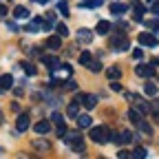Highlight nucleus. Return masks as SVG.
<instances>
[{
	"instance_id": "f257e3e1",
	"label": "nucleus",
	"mask_w": 159,
	"mask_h": 159,
	"mask_svg": "<svg viewBox=\"0 0 159 159\" xmlns=\"http://www.w3.org/2000/svg\"><path fill=\"white\" fill-rule=\"evenodd\" d=\"M71 75H73V69H71L69 64H62V62H60L57 66L51 69V84H53V86H60V84L69 82Z\"/></svg>"
},
{
	"instance_id": "f03ea898",
	"label": "nucleus",
	"mask_w": 159,
	"mask_h": 159,
	"mask_svg": "<svg viewBox=\"0 0 159 159\" xmlns=\"http://www.w3.org/2000/svg\"><path fill=\"white\" fill-rule=\"evenodd\" d=\"M91 139L95 144H106V142H111V133L104 126H93L91 128Z\"/></svg>"
},
{
	"instance_id": "7ed1b4c3",
	"label": "nucleus",
	"mask_w": 159,
	"mask_h": 159,
	"mask_svg": "<svg viewBox=\"0 0 159 159\" xmlns=\"http://www.w3.org/2000/svg\"><path fill=\"white\" fill-rule=\"evenodd\" d=\"M66 144L75 150V152H84V142H82V135L80 133H71L66 137Z\"/></svg>"
},
{
	"instance_id": "20e7f679",
	"label": "nucleus",
	"mask_w": 159,
	"mask_h": 159,
	"mask_svg": "<svg viewBox=\"0 0 159 159\" xmlns=\"http://www.w3.org/2000/svg\"><path fill=\"white\" fill-rule=\"evenodd\" d=\"M111 47L115 49V51H126L128 49V38L122 33V35H113L111 38Z\"/></svg>"
},
{
	"instance_id": "39448f33",
	"label": "nucleus",
	"mask_w": 159,
	"mask_h": 159,
	"mask_svg": "<svg viewBox=\"0 0 159 159\" xmlns=\"http://www.w3.org/2000/svg\"><path fill=\"white\" fill-rule=\"evenodd\" d=\"M137 40H139V44H144V47H157V44H159V40H157L152 33H146V31L139 33Z\"/></svg>"
},
{
	"instance_id": "423d86ee",
	"label": "nucleus",
	"mask_w": 159,
	"mask_h": 159,
	"mask_svg": "<svg viewBox=\"0 0 159 159\" xmlns=\"http://www.w3.org/2000/svg\"><path fill=\"white\" fill-rule=\"evenodd\" d=\"M135 73L139 75V77H152L155 75V64L150 62V64H139L137 69H135Z\"/></svg>"
},
{
	"instance_id": "0eeeda50",
	"label": "nucleus",
	"mask_w": 159,
	"mask_h": 159,
	"mask_svg": "<svg viewBox=\"0 0 159 159\" xmlns=\"http://www.w3.org/2000/svg\"><path fill=\"white\" fill-rule=\"evenodd\" d=\"M77 102L82 106H86V108H93L97 104V97L95 95H77Z\"/></svg>"
},
{
	"instance_id": "6e6552de",
	"label": "nucleus",
	"mask_w": 159,
	"mask_h": 159,
	"mask_svg": "<svg viewBox=\"0 0 159 159\" xmlns=\"http://www.w3.org/2000/svg\"><path fill=\"white\" fill-rule=\"evenodd\" d=\"M144 11H146V5L133 2V18L137 20V22H142V20H144Z\"/></svg>"
},
{
	"instance_id": "1a4fd4ad",
	"label": "nucleus",
	"mask_w": 159,
	"mask_h": 159,
	"mask_svg": "<svg viewBox=\"0 0 159 159\" xmlns=\"http://www.w3.org/2000/svg\"><path fill=\"white\" fill-rule=\"evenodd\" d=\"M16 128H18V133H25L29 128V115L27 113H22V115L16 119Z\"/></svg>"
},
{
	"instance_id": "9d476101",
	"label": "nucleus",
	"mask_w": 159,
	"mask_h": 159,
	"mask_svg": "<svg viewBox=\"0 0 159 159\" xmlns=\"http://www.w3.org/2000/svg\"><path fill=\"white\" fill-rule=\"evenodd\" d=\"M77 40H80L82 44H91V42H93V33H91L89 29H80V31H77Z\"/></svg>"
},
{
	"instance_id": "9b49d317",
	"label": "nucleus",
	"mask_w": 159,
	"mask_h": 159,
	"mask_svg": "<svg viewBox=\"0 0 159 159\" xmlns=\"http://www.w3.org/2000/svg\"><path fill=\"white\" fill-rule=\"evenodd\" d=\"M60 47H62V35H51V38L47 40V49H51V51H57Z\"/></svg>"
},
{
	"instance_id": "f8f14e48",
	"label": "nucleus",
	"mask_w": 159,
	"mask_h": 159,
	"mask_svg": "<svg viewBox=\"0 0 159 159\" xmlns=\"http://www.w3.org/2000/svg\"><path fill=\"white\" fill-rule=\"evenodd\" d=\"M25 29H27L29 33H38V31H42V18H33Z\"/></svg>"
},
{
	"instance_id": "ddd939ff",
	"label": "nucleus",
	"mask_w": 159,
	"mask_h": 159,
	"mask_svg": "<svg viewBox=\"0 0 159 159\" xmlns=\"http://www.w3.org/2000/svg\"><path fill=\"white\" fill-rule=\"evenodd\" d=\"M33 130H35L38 135H47V133L51 130V124L47 122V119H40V122H38V124L33 126Z\"/></svg>"
},
{
	"instance_id": "4468645a",
	"label": "nucleus",
	"mask_w": 159,
	"mask_h": 159,
	"mask_svg": "<svg viewBox=\"0 0 159 159\" xmlns=\"http://www.w3.org/2000/svg\"><path fill=\"white\" fill-rule=\"evenodd\" d=\"M111 29H113V25H111V22H106V20H99V22H97V27H95V31H97L99 35H106V33H111Z\"/></svg>"
},
{
	"instance_id": "2eb2a0df",
	"label": "nucleus",
	"mask_w": 159,
	"mask_h": 159,
	"mask_svg": "<svg viewBox=\"0 0 159 159\" xmlns=\"http://www.w3.org/2000/svg\"><path fill=\"white\" fill-rule=\"evenodd\" d=\"M11 86H13V77H11L9 73L0 75V89H2V91H9Z\"/></svg>"
},
{
	"instance_id": "dca6fc26",
	"label": "nucleus",
	"mask_w": 159,
	"mask_h": 159,
	"mask_svg": "<svg viewBox=\"0 0 159 159\" xmlns=\"http://www.w3.org/2000/svg\"><path fill=\"white\" fill-rule=\"evenodd\" d=\"M80 106H82L80 102H71V104L66 106V115H69V117H77V115H80Z\"/></svg>"
},
{
	"instance_id": "f3484780",
	"label": "nucleus",
	"mask_w": 159,
	"mask_h": 159,
	"mask_svg": "<svg viewBox=\"0 0 159 159\" xmlns=\"http://www.w3.org/2000/svg\"><path fill=\"white\" fill-rule=\"evenodd\" d=\"M77 124H80V128H91L93 117H89V115H77Z\"/></svg>"
},
{
	"instance_id": "a211bd4d",
	"label": "nucleus",
	"mask_w": 159,
	"mask_h": 159,
	"mask_svg": "<svg viewBox=\"0 0 159 159\" xmlns=\"http://www.w3.org/2000/svg\"><path fill=\"white\" fill-rule=\"evenodd\" d=\"M111 11H113V16H122V13L128 11V7L122 5V2H113V5H111Z\"/></svg>"
},
{
	"instance_id": "6ab92c4d",
	"label": "nucleus",
	"mask_w": 159,
	"mask_h": 159,
	"mask_svg": "<svg viewBox=\"0 0 159 159\" xmlns=\"http://www.w3.org/2000/svg\"><path fill=\"white\" fill-rule=\"evenodd\" d=\"M13 16H16L18 20H25V18H29V9H27V7H20V5H18V7L13 9Z\"/></svg>"
},
{
	"instance_id": "aec40b11",
	"label": "nucleus",
	"mask_w": 159,
	"mask_h": 159,
	"mask_svg": "<svg viewBox=\"0 0 159 159\" xmlns=\"http://www.w3.org/2000/svg\"><path fill=\"white\" fill-rule=\"evenodd\" d=\"M128 119H130V122L137 126L139 122H142V113H139L137 108H130V111H128Z\"/></svg>"
},
{
	"instance_id": "412c9836",
	"label": "nucleus",
	"mask_w": 159,
	"mask_h": 159,
	"mask_svg": "<svg viewBox=\"0 0 159 159\" xmlns=\"http://www.w3.org/2000/svg\"><path fill=\"white\" fill-rule=\"evenodd\" d=\"M42 62H44L49 69H53V66H57V64H60V60H57L55 55H42Z\"/></svg>"
},
{
	"instance_id": "4be33fe9",
	"label": "nucleus",
	"mask_w": 159,
	"mask_h": 159,
	"mask_svg": "<svg viewBox=\"0 0 159 159\" xmlns=\"http://www.w3.org/2000/svg\"><path fill=\"white\" fill-rule=\"evenodd\" d=\"M106 77H108V80H119V77H122V71H119L117 66H108Z\"/></svg>"
},
{
	"instance_id": "5701e85b",
	"label": "nucleus",
	"mask_w": 159,
	"mask_h": 159,
	"mask_svg": "<svg viewBox=\"0 0 159 159\" xmlns=\"http://www.w3.org/2000/svg\"><path fill=\"white\" fill-rule=\"evenodd\" d=\"M144 93L150 95V97H155V95H157V84H155V82H146V84H144Z\"/></svg>"
},
{
	"instance_id": "b1692460",
	"label": "nucleus",
	"mask_w": 159,
	"mask_h": 159,
	"mask_svg": "<svg viewBox=\"0 0 159 159\" xmlns=\"http://www.w3.org/2000/svg\"><path fill=\"white\" fill-rule=\"evenodd\" d=\"M91 60H93V55H91L89 51H82V53H80V64L89 66V64H91Z\"/></svg>"
},
{
	"instance_id": "393cba45",
	"label": "nucleus",
	"mask_w": 159,
	"mask_h": 159,
	"mask_svg": "<svg viewBox=\"0 0 159 159\" xmlns=\"http://www.w3.org/2000/svg\"><path fill=\"white\" fill-rule=\"evenodd\" d=\"M33 146H35L38 150H51V144H49V142H44V139H35Z\"/></svg>"
},
{
	"instance_id": "a878e982",
	"label": "nucleus",
	"mask_w": 159,
	"mask_h": 159,
	"mask_svg": "<svg viewBox=\"0 0 159 159\" xmlns=\"http://www.w3.org/2000/svg\"><path fill=\"white\" fill-rule=\"evenodd\" d=\"M137 126H139V130H142V133H146V135H152V126H150L148 122H144V119H142V122H139Z\"/></svg>"
},
{
	"instance_id": "bb28decb",
	"label": "nucleus",
	"mask_w": 159,
	"mask_h": 159,
	"mask_svg": "<svg viewBox=\"0 0 159 159\" xmlns=\"http://www.w3.org/2000/svg\"><path fill=\"white\" fill-rule=\"evenodd\" d=\"M130 157H135V159H144V157H148V152H146V148H135V150L130 152Z\"/></svg>"
},
{
	"instance_id": "cd10ccee",
	"label": "nucleus",
	"mask_w": 159,
	"mask_h": 159,
	"mask_svg": "<svg viewBox=\"0 0 159 159\" xmlns=\"http://www.w3.org/2000/svg\"><path fill=\"white\" fill-rule=\"evenodd\" d=\"M55 29H57V35H62V38H66V35H69V27H66L64 22L55 25Z\"/></svg>"
},
{
	"instance_id": "c85d7f7f",
	"label": "nucleus",
	"mask_w": 159,
	"mask_h": 159,
	"mask_svg": "<svg viewBox=\"0 0 159 159\" xmlns=\"http://www.w3.org/2000/svg\"><path fill=\"white\" fill-rule=\"evenodd\" d=\"M22 69H25L27 75H35V73H38V69H35L33 64H29V62H22Z\"/></svg>"
},
{
	"instance_id": "c756f323",
	"label": "nucleus",
	"mask_w": 159,
	"mask_h": 159,
	"mask_svg": "<svg viewBox=\"0 0 159 159\" xmlns=\"http://www.w3.org/2000/svg\"><path fill=\"white\" fill-rule=\"evenodd\" d=\"M102 5V0H84L80 7H86V9H91V7H99Z\"/></svg>"
},
{
	"instance_id": "7c9ffc66",
	"label": "nucleus",
	"mask_w": 159,
	"mask_h": 159,
	"mask_svg": "<svg viewBox=\"0 0 159 159\" xmlns=\"http://www.w3.org/2000/svg\"><path fill=\"white\" fill-rule=\"evenodd\" d=\"M55 133H57V137H66V126H64V122H62V124H55Z\"/></svg>"
},
{
	"instance_id": "2f4dec72",
	"label": "nucleus",
	"mask_w": 159,
	"mask_h": 159,
	"mask_svg": "<svg viewBox=\"0 0 159 159\" xmlns=\"http://www.w3.org/2000/svg\"><path fill=\"white\" fill-rule=\"evenodd\" d=\"M86 69H91L93 73H99V71H102V64H99V62H95V60H91V64H89Z\"/></svg>"
},
{
	"instance_id": "473e14b6",
	"label": "nucleus",
	"mask_w": 159,
	"mask_h": 159,
	"mask_svg": "<svg viewBox=\"0 0 159 159\" xmlns=\"http://www.w3.org/2000/svg\"><path fill=\"white\" fill-rule=\"evenodd\" d=\"M57 9H60V13H62V16H69V13H71L66 2H60V5H57Z\"/></svg>"
},
{
	"instance_id": "72a5a7b5",
	"label": "nucleus",
	"mask_w": 159,
	"mask_h": 159,
	"mask_svg": "<svg viewBox=\"0 0 159 159\" xmlns=\"http://www.w3.org/2000/svg\"><path fill=\"white\" fill-rule=\"evenodd\" d=\"M51 119H53V124H62V122H64V117L60 115V113H53V115H51Z\"/></svg>"
},
{
	"instance_id": "f704fd0d",
	"label": "nucleus",
	"mask_w": 159,
	"mask_h": 159,
	"mask_svg": "<svg viewBox=\"0 0 159 159\" xmlns=\"http://www.w3.org/2000/svg\"><path fill=\"white\" fill-rule=\"evenodd\" d=\"M142 55H144L142 49H135V51H133V57H135V60H142Z\"/></svg>"
},
{
	"instance_id": "c9c22d12",
	"label": "nucleus",
	"mask_w": 159,
	"mask_h": 159,
	"mask_svg": "<svg viewBox=\"0 0 159 159\" xmlns=\"http://www.w3.org/2000/svg\"><path fill=\"white\" fill-rule=\"evenodd\" d=\"M111 89H113V91H122V84H119V82H115V80H113V82H111Z\"/></svg>"
},
{
	"instance_id": "e433bc0d",
	"label": "nucleus",
	"mask_w": 159,
	"mask_h": 159,
	"mask_svg": "<svg viewBox=\"0 0 159 159\" xmlns=\"http://www.w3.org/2000/svg\"><path fill=\"white\" fill-rule=\"evenodd\" d=\"M117 157H119V159H124V157L128 159V157H130V152H128V150H119V152H117Z\"/></svg>"
},
{
	"instance_id": "4c0bfd02",
	"label": "nucleus",
	"mask_w": 159,
	"mask_h": 159,
	"mask_svg": "<svg viewBox=\"0 0 159 159\" xmlns=\"http://www.w3.org/2000/svg\"><path fill=\"white\" fill-rule=\"evenodd\" d=\"M152 13L159 16V2H152Z\"/></svg>"
},
{
	"instance_id": "58836bf2",
	"label": "nucleus",
	"mask_w": 159,
	"mask_h": 159,
	"mask_svg": "<svg viewBox=\"0 0 159 159\" xmlns=\"http://www.w3.org/2000/svg\"><path fill=\"white\" fill-rule=\"evenodd\" d=\"M7 16V7L5 5H0V18H5Z\"/></svg>"
},
{
	"instance_id": "ea45409f",
	"label": "nucleus",
	"mask_w": 159,
	"mask_h": 159,
	"mask_svg": "<svg viewBox=\"0 0 159 159\" xmlns=\"http://www.w3.org/2000/svg\"><path fill=\"white\" fill-rule=\"evenodd\" d=\"M66 89H73V91H75V89H77V84L73 82V80H69V84H66Z\"/></svg>"
},
{
	"instance_id": "a19ab883",
	"label": "nucleus",
	"mask_w": 159,
	"mask_h": 159,
	"mask_svg": "<svg viewBox=\"0 0 159 159\" xmlns=\"http://www.w3.org/2000/svg\"><path fill=\"white\" fill-rule=\"evenodd\" d=\"M33 2H38V5H44V2H47V0H33Z\"/></svg>"
},
{
	"instance_id": "79ce46f5",
	"label": "nucleus",
	"mask_w": 159,
	"mask_h": 159,
	"mask_svg": "<svg viewBox=\"0 0 159 159\" xmlns=\"http://www.w3.org/2000/svg\"><path fill=\"white\" fill-rule=\"evenodd\" d=\"M0 91H2V89H0Z\"/></svg>"
}]
</instances>
